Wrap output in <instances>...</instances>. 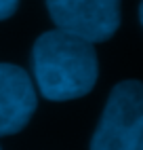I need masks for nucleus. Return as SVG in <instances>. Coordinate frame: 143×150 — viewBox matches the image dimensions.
I'll return each instance as SVG.
<instances>
[{
	"label": "nucleus",
	"mask_w": 143,
	"mask_h": 150,
	"mask_svg": "<svg viewBox=\"0 0 143 150\" xmlns=\"http://www.w3.org/2000/svg\"><path fill=\"white\" fill-rule=\"evenodd\" d=\"M36 91L23 68L0 64V135L19 133L36 110Z\"/></svg>",
	"instance_id": "20e7f679"
},
{
	"label": "nucleus",
	"mask_w": 143,
	"mask_h": 150,
	"mask_svg": "<svg viewBox=\"0 0 143 150\" xmlns=\"http://www.w3.org/2000/svg\"><path fill=\"white\" fill-rule=\"evenodd\" d=\"M36 85L50 102L86 95L97 83V53L93 42L63 30L44 32L32 51Z\"/></svg>",
	"instance_id": "f257e3e1"
},
{
	"label": "nucleus",
	"mask_w": 143,
	"mask_h": 150,
	"mask_svg": "<svg viewBox=\"0 0 143 150\" xmlns=\"http://www.w3.org/2000/svg\"><path fill=\"white\" fill-rule=\"evenodd\" d=\"M143 146V87L118 83L101 114L90 150H137Z\"/></svg>",
	"instance_id": "f03ea898"
},
{
	"label": "nucleus",
	"mask_w": 143,
	"mask_h": 150,
	"mask_svg": "<svg viewBox=\"0 0 143 150\" xmlns=\"http://www.w3.org/2000/svg\"><path fill=\"white\" fill-rule=\"evenodd\" d=\"M17 4H19V0H0V21L11 17L17 11Z\"/></svg>",
	"instance_id": "39448f33"
},
{
	"label": "nucleus",
	"mask_w": 143,
	"mask_h": 150,
	"mask_svg": "<svg viewBox=\"0 0 143 150\" xmlns=\"http://www.w3.org/2000/svg\"><path fill=\"white\" fill-rule=\"evenodd\" d=\"M137 150H143V146H139V148H137Z\"/></svg>",
	"instance_id": "423d86ee"
},
{
	"label": "nucleus",
	"mask_w": 143,
	"mask_h": 150,
	"mask_svg": "<svg viewBox=\"0 0 143 150\" xmlns=\"http://www.w3.org/2000/svg\"><path fill=\"white\" fill-rule=\"evenodd\" d=\"M46 8L57 30L103 42L120 25V0H46Z\"/></svg>",
	"instance_id": "7ed1b4c3"
}]
</instances>
